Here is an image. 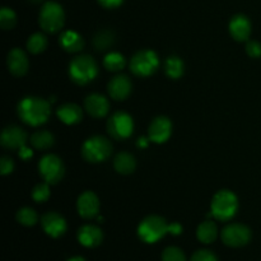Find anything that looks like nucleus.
Segmentation results:
<instances>
[{"mask_svg": "<svg viewBox=\"0 0 261 261\" xmlns=\"http://www.w3.org/2000/svg\"><path fill=\"white\" fill-rule=\"evenodd\" d=\"M76 209L82 218L92 219L98 216L99 199L93 191H84L76 201Z\"/></svg>", "mask_w": 261, "mask_h": 261, "instance_id": "4468645a", "label": "nucleus"}, {"mask_svg": "<svg viewBox=\"0 0 261 261\" xmlns=\"http://www.w3.org/2000/svg\"><path fill=\"white\" fill-rule=\"evenodd\" d=\"M162 261H186V256L181 249L176 246H170L163 250Z\"/></svg>", "mask_w": 261, "mask_h": 261, "instance_id": "2f4dec72", "label": "nucleus"}, {"mask_svg": "<svg viewBox=\"0 0 261 261\" xmlns=\"http://www.w3.org/2000/svg\"><path fill=\"white\" fill-rule=\"evenodd\" d=\"M19 157L22 158V160H24V161L28 160L30 157H32V150L28 149L27 147L22 148V149L19 150Z\"/></svg>", "mask_w": 261, "mask_h": 261, "instance_id": "e433bc0d", "label": "nucleus"}, {"mask_svg": "<svg viewBox=\"0 0 261 261\" xmlns=\"http://www.w3.org/2000/svg\"><path fill=\"white\" fill-rule=\"evenodd\" d=\"M17 221L18 223H20L22 226L32 227L38 222V216L37 213H36L35 209L25 206V208L19 209V211L17 212Z\"/></svg>", "mask_w": 261, "mask_h": 261, "instance_id": "c85d7f7f", "label": "nucleus"}, {"mask_svg": "<svg viewBox=\"0 0 261 261\" xmlns=\"http://www.w3.org/2000/svg\"><path fill=\"white\" fill-rule=\"evenodd\" d=\"M115 33L110 30H101L94 35L93 46L97 51H107L114 46Z\"/></svg>", "mask_w": 261, "mask_h": 261, "instance_id": "a878e982", "label": "nucleus"}, {"mask_svg": "<svg viewBox=\"0 0 261 261\" xmlns=\"http://www.w3.org/2000/svg\"><path fill=\"white\" fill-rule=\"evenodd\" d=\"M134 130L133 117L125 111H116L107 120V133L115 140H125L130 138Z\"/></svg>", "mask_w": 261, "mask_h": 261, "instance_id": "6e6552de", "label": "nucleus"}, {"mask_svg": "<svg viewBox=\"0 0 261 261\" xmlns=\"http://www.w3.org/2000/svg\"><path fill=\"white\" fill-rule=\"evenodd\" d=\"M112 153V144L106 137L94 135L82 145V157L89 163L105 162Z\"/></svg>", "mask_w": 261, "mask_h": 261, "instance_id": "423d86ee", "label": "nucleus"}, {"mask_svg": "<svg viewBox=\"0 0 261 261\" xmlns=\"http://www.w3.org/2000/svg\"><path fill=\"white\" fill-rule=\"evenodd\" d=\"M246 53L250 58L257 59L261 56V43L257 41H247L246 43Z\"/></svg>", "mask_w": 261, "mask_h": 261, "instance_id": "72a5a7b5", "label": "nucleus"}, {"mask_svg": "<svg viewBox=\"0 0 261 261\" xmlns=\"http://www.w3.org/2000/svg\"><path fill=\"white\" fill-rule=\"evenodd\" d=\"M129 68L134 75L150 76L160 68V58L153 50H140L130 59Z\"/></svg>", "mask_w": 261, "mask_h": 261, "instance_id": "0eeeda50", "label": "nucleus"}, {"mask_svg": "<svg viewBox=\"0 0 261 261\" xmlns=\"http://www.w3.org/2000/svg\"><path fill=\"white\" fill-rule=\"evenodd\" d=\"M19 119L30 126L45 124L51 115L50 102L40 97H24L17 106Z\"/></svg>", "mask_w": 261, "mask_h": 261, "instance_id": "f03ea898", "label": "nucleus"}, {"mask_svg": "<svg viewBox=\"0 0 261 261\" xmlns=\"http://www.w3.org/2000/svg\"><path fill=\"white\" fill-rule=\"evenodd\" d=\"M41 226H42L46 234H48L53 239L63 236L68 228L64 217L56 212H47L46 214H43L42 218H41Z\"/></svg>", "mask_w": 261, "mask_h": 261, "instance_id": "ddd939ff", "label": "nucleus"}, {"mask_svg": "<svg viewBox=\"0 0 261 261\" xmlns=\"http://www.w3.org/2000/svg\"><path fill=\"white\" fill-rule=\"evenodd\" d=\"M181 232H182V227L180 223L175 222V223L168 224L167 221L160 216L145 217L138 227V236L145 244H154L167 233L177 236Z\"/></svg>", "mask_w": 261, "mask_h": 261, "instance_id": "f257e3e1", "label": "nucleus"}, {"mask_svg": "<svg viewBox=\"0 0 261 261\" xmlns=\"http://www.w3.org/2000/svg\"><path fill=\"white\" fill-rule=\"evenodd\" d=\"M65 13L63 7L56 2H46L38 14V24L47 33H56L64 27Z\"/></svg>", "mask_w": 261, "mask_h": 261, "instance_id": "39448f33", "label": "nucleus"}, {"mask_svg": "<svg viewBox=\"0 0 261 261\" xmlns=\"http://www.w3.org/2000/svg\"><path fill=\"white\" fill-rule=\"evenodd\" d=\"M217 236H218V228L213 221H204L196 229V237L203 244H212L216 241Z\"/></svg>", "mask_w": 261, "mask_h": 261, "instance_id": "5701e85b", "label": "nucleus"}, {"mask_svg": "<svg viewBox=\"0 0 261 261\" xmlns=\"http://www.w3.org/2000/svg\"><path fill=\"white\" fill-rule=\"evenodd\" d=\"M38 171L43 181L50 185H55L63 178L65 167L60 157L56 154H46L38 162Z\"/></svg>", "mask_w": 261, "mask_h": 261, "instance_id": "1a4fd4ad", "label": "nucleus"}, {"mask_svg": "<svg viewBox=\"0 0 261 261\" xmlns=\"http://www.w3.org/2000/svg\"><path fill=\"white\" fill-rule=\"evenodd\" d=\"M0 143L5 149L10 150H20L25 147L27 143V134L22 127L17 125H10L7 126L2 133L0 137Z\"/></svg>", "mask_w": 261, "mask_h": 261, "instance_id": "9b49d317", "label": "nucleus"}, {"mask_svg": "<svg viewBox=\"0 0 261 261\" xmlns=\"http://www.w3.org/2000/svg\"><path fill=\"white\" fill-rule=\"evenodd\" d=\"M171 134H172V122L168 117L158 116L150 122L148 129V137L150 142L162 144L170 139Z\"/></svg>", "mask_w": 261, "mask_h": 261, "instance_id": "f8f14e48", "label": "nucleus"}, {"mask_svg": "<svg viewBox=\"0 0 261 261\" xmlns=\"http://www.w3.org/2000/svg\"><path fill=\"white\" fill-rule=\"evenodd\" d=\"M56 115L64 124L75 125L79 124L83 119V110L76 103H64L58 107Z\"/></svg>", "mask_w": 261, "mask_h": 261, "instance_id": "aec40b11", "label": "nucleus"}, {"mask_svg": "<svg viewBox=\"0 0 261 261\" xmlns=\"http://www.w3.org/2000/svg\"><path fill=\"white\" fill-rule=\"evenodd\" d=\"M84 110L89 116L94 119H102L110 111V102L105 96L99 93H92L84 99Z\"/></svg>", "mask_w": 261, "mask_h": 261, "instance_id": "dca6fc26", "label": "nucleus"}, {"mask_svg": "<svg viewBox=\"0 0 261 261\" xmlns=\"http://www.w3.org/2000/svg\"><path fill=\"white\" fill-rule=\"evenodd\" d=\"M138 145H139V147H147V139H142V138H140L139 142H138Z\"/></svg>", "mask_w": 261, "mask_h": 261, "instance_id": "4c0bfd02", "label": "nucleus"}, {"mask_svg": "<svg viewBox=\"0 0 261 261\" xmlns=\"http://www.w3.org/2000/svg\"><path fill=\"white\" fill-rule=\"evenodd\" d=\"M239 211V199L231 190H219L212 199L211 213L217 221L228 222Z\"/></svg>", "mask_w": 261, "mask_h": 261, "instance_id": "20e7f679", "label": "nucleus"}, {"mask_svg": "<svg viewBox=\"0 0 261 261\" xmlns=\"http://www.w3.org/2000/svg\"><path fill=\"white\" fill-rule=\"evenodd\" d=\"M252 232L247 226L241 223H231L221 232V239L229 247H242L251 241Z\"/></svg>", "mask_w": 261, "mask_h": 261, "instance_id": "9d476101", "label": "nucleus"}, {"mask_svg": "<svg viewBox=\"0 0 261 261\" xmlns=\"http://www.w3.org/2000/svg\"><path fill=\"white\" fill-rule=\"evenodd\" d=\"M184 70H185V65L181 58L176 55H171L166 59L165 61V73L168 78L171 79H178L182 76Z\"/></svg>", "mask_w": 261, "mask_h": 261, "instance_id": "393cba45", "label": "nucleus"}, {"mask_svg": "<svg viewBox=\"0 0 261 261\" xmlns=\"http://www.w3.org/2000/svg\"><path fill=\"white\" fill-rule=\"evenodd\" d=\"M17 24V15L14 10L8 7H3L0 10V27L4 31H9Z\"/></svg>", "mask_w": 261, "mask_h": 261, "instance_id": "c756f323", "label": "nucleus"}, {"mask_svg": "<svg viewBox=\"0 0 261 261\" xmlns=\"http://www.w3.org/2000/svg\"><path fill=\"white\" fill-rule=\"evenodd\" d=\"M101 7L106 8V9H115V8L120 7L124 3V0H97Z\"/></svg>", "mask_w": 261, "mask_h": 261, "instance_id": "c9c22d12", "label": "nucleus"}, {"mask_svg": "<svg viewBox=\"0 0 261 261\" xmlns=\"http://www.w3.org/2000/svg\"><path fill=\"white\" fill-rule=\"evenodd\" d=\"M30 2H32V3H40V2H43V0H30Z\"/></svg>", "mask_w": 261, "mask_h": 261, "instance_id": "ea45409f", "label": "nucleus"}, {"mask_svg": "<svg viewBox=\"0 0 261 261\" xmlns=\"http://www.w3.org/2000/svg\"><path fill=\"white\" fill-rule=\"evenodd\" d=\"M68 261H86V259H83L82 256H74L71 259H69Z\"/></svg>", "mask_w": 261, "mask_h": 261, "instance_id": "58836bf2", "label": "nucleus"}, {"mask_svg": "<svg viewBox=\"0 0 261 261\" xmlns=\"http://www.w3.org/2000/svg\"><path fill=\"white\" fill-rule=\"evenodd\" d=\"M47 37H46L43 33L37 32V33H33L28 37L27 40V50L30 51L31 54H37L43 53L47 47Z\"/></svg>", "mask_w": 261, "mask_h": 261, "instance_id": "cd10ccee", "label": "nucleus"}, {"mask_svg": "<svg viewBox=\"0 0 261 261\" xmlns=\"http://www.w3.org/2000/svg\"><path fill=\"white\" fill-rule=\"evenodd\" d=\"M229 33L239 42H245L251 35V22L245 14H236L229 20Z\"/></svg>", "mask_w": 261, "mask_h": 261, "instance_id": "a211bd4d", "label": "nucleus"}, {"mask_svg": "<svg viewBox=\"0 0 261 261\" xmlns=\"http://www.w3.org/2000/svg\"><path fill=\"white\" fill-rule=\"evenodd\" d=\"M98 75V65L91 55H78L69 64V78L78 86H86Z\"/></svg>", "mask_w": 261, "mask_h": 261, "instance_id": "7ed1b4c3", "label": "nucleus"}, {"mask_svg": "<svg viewBox=\"0 0 261 261\" xmlns=\"http://www.w3.org/2000/svg\"><path fill=\"white\" fill-rule=\"evenodd\" d=\"M190 261H218V259L211 250H198L194 252Z\"/></svg>", "mask_w": 261, "mask_h": 261, "instance_id": "473e14b6", "label": "nucleus"}, {"mask_svg": "<svg viewBox=\"0 0 261 261\" xmlns=\"http://www.w3.org/2000/svg\"><path fill=\"white\" fill-rule=\"evenodd\" d=\"M30 142L35 149L45 150L53 147L54 143H55V138L47 130H40V132H36L31 135Z\"/></svg>", "mask_w": 261, "mask_h": 261, "instance_id": "b1692460", "label": "nucleus"}, {"mask_svg": "<svg viewBox=\"0 0 261 261\" xmlns=\"http://www.w3.org/2000/svg\"><path fill=\"white\" fill-rule=\"evenodd\" d=\"M125 65H126L125 56L120 53H109L103 59L105 69L109 71L117 73V71H121Z\"/></svg>", "mask_w": 261, "mask_h": 261, "instance_id": "bb28decb", "label": "nucleus"}, {"mask_svg": "<svg viewBox=\"0 0 261 261\" xmlns=\"http://www.w3.org/2000/svg\"><path fill=\"white\" fill-rule=\"evenodd\" d=\"M7 65L10 74H13L14 76H23L24 74H27L28 68H30V61H28L24 51L15 47L8 53Z\"/></svg>", "mask_w": 261, "mask_h": 261, "instance_id": "f3484780", "label": "nucleus"}, {"mask_svg": "<svg viewBox=\"0 0 261 261\" xmlns=\"http://www.w3.org/2000/svg\"><path fill=\"white\" fill-rule=\"evenodd\" d=\"M114 168L120 175H130L137 168V161L130 153L120 152L114 158Z\"/></svg>", "mask_w": 261, "mask_h": 261, "instance_id": "4be33fe9", "label": "nucleus"}, {"mask_svg": "<svg viewBox=\"0 0 261 261\" xmlns=\"http://www.w3.org/2000/svg\"><path fill=\"white\" fill-rule=\"evenodd\" d=\"M50 184L41 182L38 185H36L32 190V199L36 203H43V201L47 200L50 198V188H48Z\"/></svg>", "mask_w": 261, "mask_h": 261, "instance_id": "7c9ffc66", "label": "nucleus"}, {"mask_svg": "<svg viewBox=\"0 0 261 261\" xmlns=\"http://www.w3.org/2000/svg\"><path fill=\"white\" fill-rule=\"evenodd\" d=\"M103 240V232L99 227L93 224H86L78 229V241L84 247H97L102 244Z\"/></svg>", "mask_w": 261, "mask_h": 261, "instance_id": "6ab92c4d", "label": "nucleus"}, {"mask_svg": "<svg viewBox=\"0 0 261 261\" xmlns=\"http://www.w3.org/2000/svg\"><path fill=\"white\" fill-rule=\"evenodd\" d=\"M59 45L61 46L64 51L70 54L79 53V51L83 50L84 47V40L78 32L75 31H64L60 35V38H59Z\"/></svg>", "mask_w": 261, "mask_h": 261, "instance_id": "412c9836", "label": "nucleus"}, {"mask_svg": "<svg viewBox=\"0 0 261 261\" xmlns=\"http://www.w3.org/2000/svg\"><path fill=\"white\" fill-rule=\"evenodd\" d=\"M14 170V162L10 157H2L0 158V173L3 176H7L13 172Z\"/></svg>", "mask_w": 261, "mask_h": 261, "instance_id": "f704fd0d", "label": "nucleus"}, {"mask_svg": "<svg viewBox=\"0 0 261 261\" xmlns=\"http://www.w3.org/2000/svg\"><path fill=\"white\" fill-rule=\"evenodd\" d=\"M133 89L132 81L125 74H117L114 78L110 81L109 86H107V91H109L110 97L115 101H124L130 96Z\"/></svg>", "mask_w": 261, "mask_h": 261, "instance_id": "2eb2a0df", "label": "nucleus"}]
</instances>
